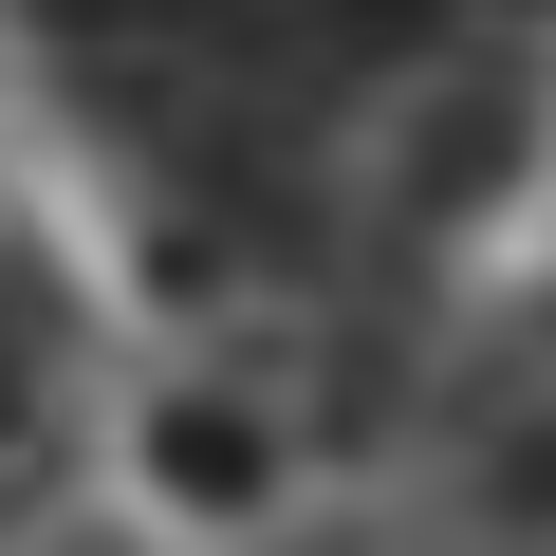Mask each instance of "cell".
I'll return each instance as SVG.
<instances>
[{"label":"cell","mask_w":556,"mask_h":556,"mask_svg":"<svg viewBox=\"0 0 556 556\" xmlns=\"http://www.w3.org/2000/svg\"><path fill=\"white\" fill-rule=\"evenodd\" d=\"M519 130H538L519 75H464V93L427 112V149H408V223H482V204L519 186Z\"/></svg>","instance_id":"1"},{"label":"cell","mask_w":556,"mask_h":556,"mask_svg":"<svg viewBox=\"0 0 556 556\" xmlns=\"http://www.w3.org/2000/svg\"><path fill=\"white\" fill-rule=\"evenodd\" d=\"M38 371H56V316H38V260L0 241V427L38 408Z\"/></svg>","instance_id":"2"},{"label":"cell","mask_w":556,"mask_h":556,"mask_svg":"<svg viewBox=\"0 0 556 556\" xmlns=\"http://www.w3.org/2000/svg\"><path fill=\"white\" fill-rule=\"evenodd\" d=\"M167 482H186V501H241V482H260V427H241V408H186V427H167Z\"/></svg>","instance_id":"3"},{"label":"cell","mask_w":556,"mask_h":556,"mask_svg":"<svg viewBox=\"0 0 556 556\" xmlns=\"http://www.w3.org/2000/svg\"><path fill=\"white\" fill-rule=\"evenodd\" d=\"M482 501H501V519H556V427H519V445L482 464Z\"/></svg>","instance_id":"4"}]
</instances>
